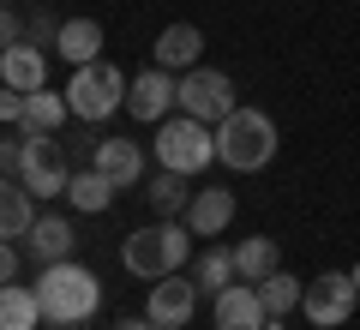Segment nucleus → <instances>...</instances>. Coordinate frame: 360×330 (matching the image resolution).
Instances as JSON below:
<instances>
[{"label":"nucleus","instance_id":"nucleus-1","mask_svg":"<svg viewBox=\"0 0 360 330\" xmlns=\"http://www.w3.org/2000/svg\"><path fill=\"white\" fill-rule=\"evenodd\" d=\"M37 300H42V318H49V324L72 330V324H84V318H96V306H103V282L90 277L84 265L60 258V265H42Z\"/></svg>","mask_w":360,"mask_h":330},{"label":"nucleus","instance_id":"nucleus-2","mask_svg":"<svg viewBox=\"0 0 360 330\" xmlns=\"http://www.w3.org/2000/svg\"><path fill=\"white\" fill-rule=\"evenodd\" d=\"M193 241H198V234L186 229L180 216H156V229L127 234V246H120V265H127L139 282H156V277H168V270L193 265Z\"/></svg>","mask_w":360,"mask_h":330},{"label":"nucleus","instance_id":"nucleus-3","mask_svg":"<svg viewBox=\"0 0 360 330\" xmlns=\"http://www.w3.org/2000/svg\"><path fill=\"white\" fill-rule=\"evenodd\" d=\"M217 163L234 174H258V168L276 163V120L264 108H234L217 127Z\"/></svg>","mask_w":360,"mask_h":330},{"label":"nucleus","instance_id":"nucleus-4","mask_svg":"<svg viewBox=\"0 0 360 330\" xmlns=\"http://www.w3.org/2000/svg\"><path fill=\"white\" fill-rule=\"evenodd\" d=\"M127 84H132V78L120 72L115 61L72 66V78H66V108H72V120L96 127V120H108L115 108H127Z\"/></svg>","mask_w":360,"mask_h":330},{"label":"nucleus","instance_id":"nucleus-5","mask_svg":"<svg viewBox=\"0 0 360 330\" xmlns=\"http://www.w3.org/2000/svg\"><path fill=\"white\" fill-rule=\"evenodd\" d=\"M217 163V127H205V120L193 115H174L156 127V168H174V174H205V168Z\"/></svg>","mask_w":360,"mask_h":330},{"label":"nucleus","instance_id":"nucleus-6","mask_svg":"<svg viewBox=\"0 0 360 330\" xmlns=\"http://www.w3.org/2000/svg\"><path fill=\"white\" fill-rule=\"evenodd\" d=\"M18 180H25L30 198H66V186H72V156H66L60 132H30V139H25Z\"/></svg>","mask_w":360,"mask_h":330},{"label":"nucleus","instance_id":"nucleus-7","mask_svg":"<svg viewBox=\"0 0 360 330\" xmlns=\"http://www.w3.org/2000/svg\"><path fill=\"white\" fill-rule=\"evenodd\" d=\"M240 102H234V78L222 66H193V72H180V115L205 120V127H222Z\"/></svg>","mask_w":360,"mask_h":330},{"label":"nucleus","instance_id":"nucleus-8","mask_svg":"<svg viewBox=\"0 0 360 330\" xmlns=\"http://www.w3.org/2000/svg\"><path fill=\"white\" fill-rule=\"evenodd\" d=\"M354 306H360V288H354L348 270H324V277H312L307 294H300V312H307V324H319V330L348 324Z\"/></svg>","mask_w":360,"mask_h":330},{"label":"nucleus","instance_id":"nucleus-9","mask_svg":"<svg viewBox=\"0 0 360 330\" xmlns=\"http://www.w3.org/2000/svg\"><path fill=\"white\" fill-rule=\"evenodd\" d=\"M168 108H180V78L162 72V66L150 61V66H144V72L127 84V115L144 120V127H162Z\"/></svg>","mask_w":360,"mask_h":330},{"label":"nucleus","instance_id":"nucleus-10","mask_svg":"<svg viewBox=\"0 0 360 330\" xmlns=\"http://www.w3.org/2000/svg\"><path fill=\"white\" fill-rule=\"evenodd\" d=\"M198 312V282L193 277H180V270H168V277L150 282V300H144V318L162 330H186Z\"/></svg>","mask_w":360,"mask_h":330},{"label":"nucleus","instance_id":"nucleus-11","mask_svg":"<svg viewBox=\"0 0 360 330\" xmlns=\"http://www.w3.org/2000/svg\"><path fill=\"white\" fill-rule=\"evenodd\" d=\"M264 300H258V282H229L222 294H210V324L217 330H264Z\"/></svg>","mask_w":360,"mask_h":330},{"label":"nucleus","instance_id":"nucleus-12","mask_svg":"<svg viewBox=\"0 0 360 330\" xmlns=\"http://www.w3.org/2000/svg\"><path fill=\"white\" fill-rule=\"evenodd\" d=\"M162 72H193V66H205V30L198 25H168L156 30V54H150Z\"/></svg>","mask_w":360,"mask_h":330},{"label":"nucleus","instance_id":"nucleus-13","mask_svg":"<svg viewBox=\"0 0 360 330\" xmlns=\"http://www.w3.org/2000/svg\"><path fill=\"white\" fill-rule=\"evenodd\" d=\"M180 222H186V229H193L198 241H217V234L234 222V192H229V186H198Z\"/></svg>","mask_w":360,"mask_h":330},{"label":"nucleus","instance_id":"nucleus-14","mask_svg":"<svg viewBox=\"0 0 360 330\" xmlns=\"http://www.w3.org/2000/svg\"><path fill=\"white\" fill-rule=\"evenodd\" d=\"M0 84H13V90H42L49 84V49H37V42L18 37L13 49H0Z\"/></svg>","mask_w":360,"mask_h":330},{"label":"nucleus","instance_id":"nucleus-15","mask_svg":"<svg viewBox=\"0 0 360 330\" xmlns=\"http://www.w3.org/2000/svg\"><path fill=\"white\" fill-rule=\"evenodd\" d=\"M90 168H103L115 186H139L144 180V144L139 139H103L90 151Z\"/></svg>","mask_w":360,"mask_h":330},{"label":"nucleus","instance_id":"nucleus-16","mask_svg":"<svg viewBox=\"0 0 360 330\" xmlns=\"http://www.w3.org/2000/svg\"><path fill=\"white\" fill-rule=\"evenodd\" d=\"M25 246H30V258H37V265H60V258H72L78 229L66 222V216H37V222H30V234H25Z\"/></svg>","mask_w":360,"mask_h":330},{"label":"nucleus","instance_id":"nucleus-17","mask_svg":"<svg viewBox=\"0 0 360 330\" xmlns=\"http://www.w3.org/2000/svg\"><path fill=\"white\" fill-rule=\"evenodd\" d=\"M37 222V198L25 192V180L0 174V241H25Z\"/></svg>","mask_w":360,"mask_h":330},{"label":"nucleus","instance_id":"nucleus-18","mask_svg":"<svg viewBox=\"0 0 360 330\" xmlns=\"http://www.w3.org/2000/svg\"><path fill=\"white\" fill-rule=\"evenodd\" d=\"M103 25L96 18H60V61H72V66H90V61H103Z\"/></svg>","mask_w":360,"mask_h":330},{"label":"nucleus","instance_id":"nucleus-19","mask_svg":"<svg viewBox=\"0 0 360 330\" xmlns=\"http://www.w3.org/2000/svg\"><path fill=\"white\" fill-rule=\"evenodd\" d=\"M66 115H72V108H66V90H49V84H42V90H30V96H25L18 132H25V139H30V132H60Z\"/></svg>","mask_w":360,"mask_h":330},{"label":"nucleus","instance_id":"nucleus-20","mask_svg":"<svg viewBox=\"0 0 360 330\" xmlns=\"http://www.w3.org/2000/svg\"><path fill=\"white\" fill-rule=\"evenodd\" d=\"M115 180L103 174V168H72V186H66V204L72 210H84V216H103L108 204H115Z\"/></svg>","mask_w":360,"mask_h":330},{"label":"nucleus","instance_id":"nucleus-21","mask_svg":"<svg viewBox=\"0 0 360 330\" xmlns=\"http://www.w3.org/2000/svg\"><path fill=\"white\" fill-rule=\"evenodd\" d=\"M234 270H240V282H264L283 270V246L270 241V234H246L240 246H234Z\"/></svg>","mask_w":360,"mask_h":330},{"label":"nucleus","instance_id":"nucleus-22","mask_svg":"<svg viewBox=\"0 0 360 330\" xmlns=\"http://www.w3.org/2000/svg\"><path fill=\"white\" fill-rule=\"evenodd\" d=\"M193 282H198V294H222L229 282H240V270H234V246H210L205 241V253H193Z\"/></svg>","mask_w":360,"mask_h":330},{"label":"nucleus","instance_id":"nucleus-23","mask_svg":"<svg viewBox=\"0 0 360 330\" xmlns=\"http://www.w3.org/2000/svg\"><path fill=\"white\" fill-rule=\"evenodd\" d=\"M144 198H150L156 216H186V204H193V186H186V174H174V168H156L150 180H144Z\"/></svg>","mask_w":360,"mask_h":330},{"label":"nucleus","instance_id":"nucleus-24","mask_svg":"<svg viewBox=\"0 0 360 330\" xmlns=\"http://www.w3.org/2000/svg\"><path fill=\"white\" fill-rule=\"evenodd\" d=\"M37 324H42V300H37V288L0 282V330H37Z\"/></svg>","mask_w":360,"mask_h":330},{"label":"nucleus","instance_id":"nucleus-25","mask_svg":"<svg viewBox=\"0 0 360 330\" xmlns=\"http://www.w3.org/2000/svg\"><path fill=\"white\" fill-rule=\"evenodd\" d=\"M300 294H307V288H300L288 270H276V277L258 282V300H264V312H270V318H288V312L300 306Z\"/></svg>","mask_w":360,"mask_h":330},{"label":"nucleus","instance_id":"nucleus-26","mask_svg":"<svg viewBox=\"0 0 360 330\" xmlns=\"http://www.w3.org/2000/svg\"><path fill=\"white\" fill-rule=\"evenodd\" d=\"M25 42H37V49H49V54H54V42H60V25H54L49 13H30V18H25Z\"/></svg>","mask_w":360,"mask_h":330},{"label":"nucleus","instance_id":"nucleus-27","mask_svg":"<svg viewBox=\"0 0 360 330\" xmlns=\"http://www.w3.org/2000/svg\"><path fill=\"white\" fill-rule=\"evenodd\" d=\"M18 37H25V18H18L13 6H6V0H0V49H13Z\"/></svg>","mask_w":360,"mask_h":330},{"label":"nucleus","instance_id":"nucleus-28","mask_svg":"<svg viewBox=\"0 0 360 330\" xmlns=\"http://www.w3.org/2000/svg\"><path fill=\"white\" fill-rule=\"evenodd\" d=\"M18 115H25V90L0 84V120H6V127H18Z\"/></svg>","mask_w":360,"mask_h":330},{"label":"nucleus","instance_id":"nucleus-29","mask_svg":"<svg viewBox=\"0 0 360 330\" xmlns=\"http://www.w3.org/2000/svg\"><path fill=\"white\" fill-rule=\"evenodd\" d=\"M18 156H25V139H6V132H0V174H18Z\"/></svg>","mask_w":360,"mask_h":330},{"label":"nucleus","instance_id":"nucleus-30","mask_svg":"<svg viewBox=\"0 0 360 330\" xmlns=\"http://www.w3.org/2000/svg\"><path fill=\"white\" fill-rule=\"evenodd\" d=\"M0 282H18V246L0 241Z\"/></svg>","mask_w":360,"mask_h":330},{"label":"nucleus","instance_id":"nucleus-31","mask_svg":"<svg viewBox=\"0 0 360 330\" xmlns=\"http://www.w3.org/2000/svg\"><path fill=\"white\" fill-rule=\"evenodd\" d=\"M115 330H162V324H150V318H120Z\"/></svg>","mask_w":360,"mask_h":330},{"label":"nucleus","instance_id":"nucleus-32","mask_svg":"<svg viewBox=\"0 0 360 330\" xmlns=\"http://www.w3.org/2000/svg\"><path fill=\"white\" fill-rule=\"evenodd\" d=\"M264 330H288V324H283V318H264Z\"/></svg>","mask_w":360,"mask_h":330},{"label":"nucleus","instance_id":"nucleus-33","mask_svg":"<svg viewBox=\"0 0 360 330\" xmlns=\"http://www.w3.org/2000/svg\"><path fill=\"white\" fill-rule=\"evenodd\" d=\"M348 277H354V288H360V265H354V270H348Z\"/></svg>","mask_w":360,"mask_h":330},{"label":"nucleus","instance_id":"nucleus-34","mask_svg":"<svg viewBox=\"0 0 360 330\" xmlns=\"http://www.w3.org/2000/svg\"><path fill=\"white\" fill-rule=\"evenodd\" d=\"M6 6H13V0H6Z\"/></svg>","mask_w":360,"mask_h":330}]
</instances>
